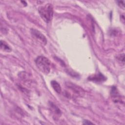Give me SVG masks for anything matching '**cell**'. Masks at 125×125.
Masks as SVG:
<instances>
[{
    "mask_svg": "<svg viewBox=\"0 0 125 125\" xmlns=\"http://www.w3.org/2000/svg\"><path fill=\"white\" fill-rule=\"evenodd\" d=\"M35 62L39 69L45 74H48L50 72L51 62L45 57L40 56L38 57Z\"/></svg>",
    "mask_w": 125,
    "mask_h": 125,
    "instance_id": "6da1fadb",
    "label": "cell"
},
{
    "mask_svg": "<svg viewBox=\"0 0 125 125\" xmlns=\"http://www.w3.org/2000/svg\"><path fill=\"white\" fill-rule=\"evenodd\" d=\"M49 106L50 107V109L51 110V111L54 113L56 114L57 115H61V111L60 110V109L55 105L53 103L50 102V104H49Z\"/></svg>",
    "mask_w": 125,
    "mask_h": 125,
    "instance_id": "8992f818",
    "label": "cell"
},
{
    "mask_svg": "<svg viewBox=\"0 0 125 125\" xmlns=\"http://www.w3.org/2000/svg\"><path fill=\"white\" fill-rule=\"evenodd\" d=\"M119 60H120V61H121V62H123V63H124V60H125V57H124V54H123L122 55H121L119 58H118Z\"/></svg>",
    "mask_w": 125,
    "mask_h": 125,
    "instance_id": "9c48e42d",
    "label": "cell"
},
{
    "mask_svg": "<svg viewBox=\"0 0 125 125\" xmlns=\"http://www.w3.org/2000/svg\"><path fill=\"white\" fill-rule=\"evenodd\" d=\"M31 33L32 36L36 39V40L41 42L43 44H46L47 43V40L45 37L39 31L35 29H32L31 30Z\"/></svg>",
    "mask_w": 125,
    "mask_h": 125,
    "instance_id": "3957f363",
    "label": "cell"
},
{
    "mask_svg": "<svg viewBox=\"0 0 125 125\" xmlns=\"http://www.w3.org/2000/svg\"><path fill=\"white\" fill-rule=\"evenodd\" d=\"M0 48L2 50L5 52H11L12 51V49L10 47V46L3 41H0Z\"/></svg>",
    "mask_w": 125,
    "mask_h": 125,
    "instance_id": "52a82bcc",
    "label": "cell"
},
{
    "mask_svg": "<svg viewBox=\"0 0 125 125\" xmlns=\"http://www.w3.org/2000/svg\"><path fill=\"white\" fill-rule=\"evenodd\" d=\"M51 84L53 88L55 90V91L57 93L59 94L61 92V91H62L61 87L60 84L57 82H56V81H52L51 82Z\"/></svg>",
    "mask_w": 125,
    "mask_h": 125,
    "instance_id": "5b68a950",
    "label": "cell"
},
{
    "mask_svg": "<svg viewBox=\"0 0 125 125\" xmlns=\"http://www.w3.org/2000/svg\"><path fill=\"white\" fill-rule=\"evenodd\" d=\"M83 124H93V123H91L90 121H87V120H85L83 121Z\"/></svg>",
    "mask_w": 125,
    "mask_h": 125,
    "instance_id": "30bf717a",
    "label": "cell"
},
{
    "mask_svg": "<svg viewBox=\"0 0 125 125\" xmlns=\"http://www.w3.org/2000/svg\"><path fill=\"white\" fill-rule=\"evenodd\" d=\"M118 5L121 7L123 8V9H124L125 7V3H124V1H118Z\"/></svg>",
    "mask_w": 125,
    "mask_h": 125,
    "instance_id": "ba28073f",
    "label": "cell"
},
{
    "mask_svg": "<svg viewBox=\"0 0 125 125\" xmlns=\"http://www.w3.org/2000/svg\"><path fill=\"white\" fill-rule=\"evenodd\" d=\"M88 79L95 82H102L106 80V78L102 73H100L91 75L88 77Z\"/></svg>",
    "mask_w": 125,
    "mask_h": 125,
    "instance_id": "277c9868",
    "label": "cell"
},
{
    "mask_svg": "<svg viewBox=\"0 0 125 125\" xmlns=\"http://www.w3.org/2000/svg\"><path fill=\"white\" fill-rule=\"evenodd\" d=\"M39 12L41 18L46 22H50L53 15V8L52 4L48 3L41 7L39 9Z\"/></svg>",
    "mask_w": 125,
    "mask_h": 125,
    "instance_id": "7a4b0ae2",
    "label": "cell"
}]
</instances>
